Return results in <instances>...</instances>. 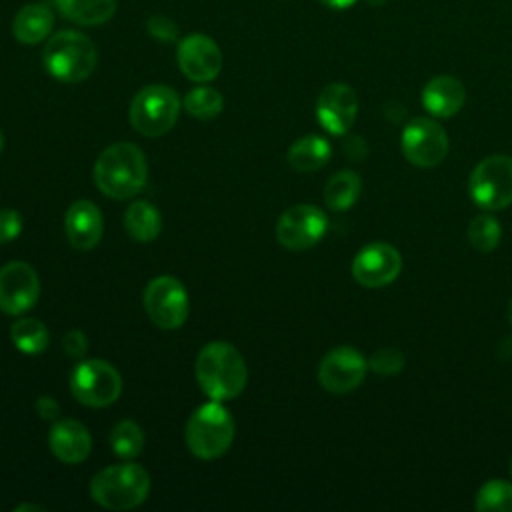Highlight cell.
<instances>
[{"mask_svg":"<svg viewBox=\"0 0 512 512\" xmlns=\"http://www.w3.org/2000/svg\"><path fill=\"white\" fill-rule=\"evenodd\" d=\"M368 372V360L352 346L332 348L318 366V380L332 394H346L358 388Z\"/></svg>","mask_w":512,"mask_h":512,"instance_id":"12","label":"cell"},{"mask_svg":"<svg viewBox=\"0 0 512 512\" xmlns=\"http://www.w3.org/2000/svg\"><path fill=\"white\" fill-rule=\"evenodd\" d=\"M48 444L50 452L64 464H80L92 450L88 428L72 418H62L52 424Z\"/></svg>","mask_w":512,"mask_h":512,"instance_id":"17","label":"cell"},{"mask_svg":"<svg viewBox=\"0 0 512 512\" xmlns=\"http://www.w3.org/2000/svg\"><path fill=\"white\" fill-rule=\"evenodd\" d=\"M64 226L70 244L78 250L94 248L104 234L102 214L98 206L90 200H76L74 204H70Z\"/></svg>","mask_w":512,"mask_h":512,"instance_id":"18","label":"cell"},{"mask_svg":"<svg viewBox=\"0 0 512 512\" xmlns=\"http://www.w3.org/2000/svg\"><path fill=\"white\" fill-rule=\"evenodd\" d=\"M146 28H148V34L160 42H174L178 38V26L170 18L160 14L148 18Z\"/></svg>","mask_w":512,"mask_h":512,"instance_id":"32","label":"cell"},{"mask_svg":"<svg viewBox=\"0 0 512 512\" xmlns=\"http://www.w3.org/2000/svg\"><path fill=\"white\" fill-rule=\"evenodd\" d=\"M22 228H24V220L18 210H12V208L0 210V244L12 242L14 238H18Z\"/></svg>","mask_w":512,"mask_h":512,"instance_id":"31","label":"cell"},{"mask_svg":"<svg viewBox=\"0 0 512 512\" xmlns=\"http://www.w3.org/2000/svg\"><path fill=\"white\" fill-rule=\"evenodd\" d=\"M148 180L144 152L132 142L108 146L94 164V182L98 190L114 200L136 196Z\"/></svg>","mask_w":512,"mask_h":512,"instance_id":"1","label":"cell"},{"mask_svg":"<svg viewBox=\"0 0 512 512\" xmlns=\"http://www.w3.org/2000/svg\"><path fill=\"white\" fill-rule=\"evenodd\" d=\"M62 348L72 358H82L88 350V338L82 330H70L62 338Z\"/></svg>","mask_w":512,"mask_h":512,"instance_id":"33","label":"cell"},{"mask_svg":"<svg viewBox=\"0 0 512 512\" xmlns=\"http://www.w3.org/2000/svg\"><path fill=\"white\" fill-rule=\"evenodd\" d=\"M10 338L22 354H42L48 348V328L36 318H18L10 326Z\"/></svg>","mask_w":512,"mask_h":512,"instance_id":"25","label":"cell"},{"mask_svg":"<svg viewBox=\"0 0 512 512\" xmlns=\"http://www.w3.org/2000/svg\"><path fill=\"white\" fill-rule=\"evenodd\" d=\"M150 492L148 472L134 462L112 464L90 482L92 500L106 510H132L140 506Z\"/></svg>","mask_w":512,"mask_h":512,"instance_id":"4","label":"cell"},{"mask_svg":"<svg viewBox=\"0 0 512 512\" xmlns=\"http://www.w3.org/2000/svg\"><path fill=\"white\" fill-rule=\"evenodd\" d=\"M2 146H4V136H2V130H0V152H2Z\"/></svg>","mask_w":512,"mask_h":512,"instance_id":"39","label":"cell"},{"mask_svg":"<svg viewBox=\"0 0 512 512\" xmlns=\"http://www.w3.org/2000/svg\"><path fill=\"white\" fill-rule=\"evenodd\" d=\"M472 200L486 210L512 204V156L492 154L480 160L468 180Z\"/></svg>","mask_w":512,"mask_h":512,"instance_id":"8","label":"cell"},{"mask_svg":"<svg viewBox=\"0 0 512 512\" xmlns=\"http://www.w3.org/2000/svg\"><path fill=\"white\" fill-rule=\"evenodd\" d=\"M464 102H466L464 84L450 74L434 76L422 90L424 108L438 118L454 116L464 106Z\"/></svg>","mask_w":512,"mask_h":512,"instance_id":"19","label":"cell"},{"mask_svg":"<svg viewBox=\"0 0 512 512\" xmlns=\"http://www.w3.org/2000/svg\"><path fill=\"white\" fill-rule=\"evenodd\" d=\"M356 112L358 96L344 82H332L318 94L316 118L320 126L334 136H342L352 128Z\"/></svg>","mask_w":512,"mask_h":512,"instance_id":"16","label":"cell"},{"mask_svg":"<svg viewBox=\"0 0 512 512\" xmlns=\"http://www.w3.org/2000/svg\"><path fill=\"white\" fill-rule=\"evenodd\" d=\"M368 368L380 376L398 374L404 368V354L394 348H380L370 356Z\"/></svg>","mask_w":512,"mask_h":512,"instance_id":"30","label":"cell"},{"mask_svg":"<svg viewBox=\"0 0 512 512\" xmlns=\"http://www.w3.org/2000/svg\"><path fill=\"white\" fill-rule=\"evenodd\" d=\"M36 412L44 420H58L60 406L52 396H38L36 398Z\"/></svg>","mask_w":512,"mask_h":512,"instance_id":"34","label":"cell"},{"mask_svg":"<svg viewBox=\"0 0 512 512\" xmlns=\"http://www.w3.org/2000/svg\"><path fill=\"white\" fill-rule=\"evenodd\" d=\"M144 308L158 328H180L188 318V294L184 284L174 276L150 280L144 290Z\"/></svg>","mask_w":512,"mask_h":512,"instance_id":"9","label":"cell"},{"mask_svg":"<svg viewBox=\"0 0 512 512\" xmlns=\"http://www.w3.org/2000/svg\"><path fill=\"white\" fill-rule=\"evenodd\" d=\"M112 452L124 460L136 458L144 448V432L134 420H120L110 430Z\"/></svg>","mask_w":512,"mask_h":512,"instance_id":"26","label":"cell"},{"mask_svg":"<svg viewBox=\"0 0 512 512\" xmlns=\"http://www.w3.org/2000/svg\"><path fill=\"white\" fill-rule=\"evenodd\" d=\"M332 156V148L326 138L308 134L298 138L288 150V164L298 172H314L326 166Z\"/></svg>","mask_w":512,"mask_h":512,"instance_id":"22","label":"cell"},{"mask_svg":"<svg viewBox=\"0 0 512 512\" xmlns=\"http://www.w3.org/2000/svg\"><path fill=\"white\" fill-rule=\"evenodd\" d=\"M370 6H382L386 0H366Z\"/></svg>","mask_w":512,"mask_h":512,"instance_id":"37","label":"cell"},{"mask_svg":"<svg viewBox=\"0 0 512 512\" xmlns=\"http://www.w3.org/2000/svg\"><path fill=\"white\" fill-rule=\"evenodd\" d=\"M178 66L192 82H210L220 74L222 52L206 34H188L178 42Z\"/></svg>","mask_w":512,"mask_h":512,"instance_id":"15","label":"cell"},{"mask_svg":"<svg viewBox=\"0 0 512 512\" xmlns=\"http://www.w3.org/2000/svg\"><path fill=\"white\" fill-rule=\"evenodd\" d=\"M400 270L402 256L386 242L364 246L352 260V276L360 286L366 288H380L394 282Z\"/></svg>","mask_w":512,"mask_h":512,"instance_id":"14","label":"cell"},{"mask_svg":"<svg viewBox=\"0 0 512 512\" xmlns=\"http://www.w3.org/2000/svg\"><path fill=\"white\" fill-rule=\"evenodd\" d=\"M360 188H362V182H360L356 172L340 170L326 182L324 202L330 210L344 212L358 200Z\"/></svg>","mask_w":512,"mask_h":512,"instance_id":"24","label":"cell"},{"mask_svg":"<svg viewBox=\"0 0 512 512\" xmlns=\"http://www.w3.org/2000/svg\"><path fill=\"white\" fill-rule=\"evenodd\" d=\"M508 320H510V324H512V300H510V304H508Z\"/></svg>","mask_w":512,"mask_h":512,"instance_id":"38","label":"cell"},{"mask_svg":"<svg viewBox=\"0 0 512 512\" xmlns=\"http://www.w3.org/2000/svg\"><path fill=\"white\" fill-rule=\"evenodd\" d=\"M72 396L90 408H104L122 394V376L118 370L100 358L80 362L70 374Z\"/></svg>","mask_w":512,"mask_h":512,"instance_id":"7","label":"cell"},{"mask_svg":"<svg viewBox=\"0 0 512 512\" xmlns=\"http://www.w3.org/2000/svg\"><path fill=\"white\" fill-rule=\"evenodd\" d=\"M224 108L222 94L210 86H198L184 96V110L200 120L216 118Z\"/></svg>","mask_w":512,"mask_h":512,"instance_id":"27","label":"cell"},{"mask_svg":"<svg viewBox=\"0 0 512 512\" xmlns=\"http://www.w3.org/2000/svg\"><path fill=\"white\" fill-rule=\"evenodd\" d=\"M96 46L76 30H60L50 36L42 50V62L48 74L66 84L86 80L96 68Z\"/></svg>","mask_w":512,"mask_h":512,"instance_id":"3","label":"cell"},{"mask_svg":"<svg viewBox=\"0 0 512 512\" xmlns=\"http://www.w3.org/2000/svg\"><path fill=\"white\" fill-rule=\"evenodd\" d=\"M194 372L198 386L210 400H232L248 382L246 362L228 342L206 344L196 356Z\"/></svg>","mask_w":512,"mask_h":512,"instance_id":"2","label":"cell"},{"mask_svg":"<svg viewBox=\"0 0 512 512\" xmlns=\"http://www.w3.org/2000/svg\"><path fill=\"white\" fill-rule=\"evenodd\" d=\"M40 296V278L26 262H8L0 268V310L10 316L28 312Z\"/></svg>","mask_w":512,"mask_h":512,"instance_id":"13","label":"cell"},{"mask_svg":"<svg viewBox=\"0 0 512 512\" xmlns=\"http://www.w3.org/2000/svg\"><path fill=\"white\" fill-rule=\"evenodd\" d=\"M124 228L132 240L152 242L162 230V216L154 204L146 200H136L126 208Z\"/></svg>","mask_w":512,"mask_h":512,"instance_id":"23","label":"cell"},{"mask_svg":"<svg viewBox=\"0 0 512 512\" xmlns=\"http://www.w3.org/2000/svg\"><path fill=\"white\" fill-rule=\"evenodd\" d=\"M324 6L332 8V10H346L350 8L352 4H356L358 0H320Z\"/></svg>","mask_w":512,"mask_h":512,"instance_id":"35","label":"cell"},{"mask_svg":"<svg viewBox=\"0 0 512 512\" xmlns=\"http://www.w3.org/2000/svg\"><path fill=\"white\" fill-rule=\"evenodd\" d=\"M14 510H16V512H22V510H36V512H42L44 508L38 506V504H34V506H32V504H20V506H16Z\"/></svg>","mask_w":512,"mask_h":512,"instance_id":"36","label":"cell"},{"mask_svg":"<svg viewBox=\"0 0 512 512\" xmlns=\"http://www.w3.org/2000/svg\"><path fill=\"white\" fill-rule=\"evenodd\" d=\"M510 472H512V460H510Z\"/></svg>","mask_w":512,"mask_h":512,"instance_id":"40","label":"cell"},{"mask_svg":"<svg viewBox=\"0 0 512 512\" xmlns=\"http://www.w3.org/2000/svg\"><path fill=\"white\" fill-rule=\"evenodd\" d=\"M478 510L512 512V484L504 480H488L476 494Z\"/></svg>","mask_w":512,"mask_h":512,"instance_id":"29","label":"cell"},{"mask_svg":"<svg viewBox=\"0 0 512 512\" xmlns=\"http://www.w3.org/2000/svg\"><path fill=\"white\" fill-rule=\"evenodd\" d=\"M52 26L54 12L46 4H28L14 16L12 32L22 44H38L52 32Z\"/></svg>","mask_w":512,"mask_h":512,"instance_id":"20","label":"cell"},{"mask_svg":"<svg viewBox=\"0 0 512 512\" xmlns=\"http://www.w3.org/2000/svg\"><path fill=\"white\" fill-rule=\"evenodd\" d=\"M234 440V418L220 400L198 406L186 424V444L200 460L220 458Z\"/></svg>","mask_w":512,"mask_h":512,"instance_id":"5","label":"cell"},{"mask_svg":"<svg viewBox=\"0 0 512 512\" xmlns=\"http://www.w3.org/2000/svg\"><path fill=\"white\" fill-rule=\"evenodd\" d=\"M182 100L170 86L150 84L144 86L130 104V124L136 132L156 138L172 130L178 120Z\"/></svg>","mask_w":512,"mask_h":512,"instance_id":"6","label":"cell"},{"mask_svg":"<svg viewBox=\"0 0 512 512\" xmlns=\"http://www.w3.org/2000/svg\"><path fill=\"white\" fill-rule=\"evenodd\" d=\"M466 234H468V242L472 244L474 250L488 254V252H492L498 246L502 230H500V222L494 216L478 214L468 224V232Z\"/></svg>","mask_w":512,"mask_h":512,"instance_id":"28","label":"cell"},{"mask_svg":"<svg viewBox=\"0 0 512 512\" xmlns=\"http://www.w3.org/2000/svg\"><path fill=\"white\" fill-rule=\"evenodd\" d=\"M56 10L82 26H100L116 12V0H50Z\"/></svg>","mask_w":512,"mask_h":512,"instance_id":"21","label":"cell"},{"mask_svg":"<svg viewBox=\"0 0 512 512\" xmlns=\"http://www.w3.org/2000/svg\"><path fill=\"white\" fill-rule=\"evenodd\" d=\"M328 218L312 204H296L276 222V240L288 250H308L326 234Z\"/></svg>","mask_w":512,"mask_h":512,"instance_id":"11","label":"cell"},{"mask_svg":"<svg viewBox=\"0 0 512 512\" xmlns=\"http://www.w3.org/2000/svg\"><path fill=\"white\" fill-rule=\"evenodd\" d=\"M400 148L410 164L432 168L448 154V134L432 118H414L402 130Z\"/></svg>","mask_w":512,"mask_h":512,"instance_id":"10","label":"cell"}]
</instances>
